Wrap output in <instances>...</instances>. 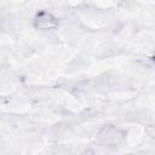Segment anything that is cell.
Listing matches in <instances>:
<instances>
[{
    "mask_svg": "<svg viewBox=\"0 0 155 155\" xmlns=\"http://www.w3.org/2000/svg\"><path fill=\"white\" fill-rule=\"evenodd\" d=\"M84 155H93V153H92V151H90V150H87V151H86Z\"/></svg>",
    "mask_w": 155,
    "mask_h": 155,
    "instance_id": "cell-4",
    "label": "cell"
},
{
    "mask_svg": "<svg viewBox=\"0 0 155 155\" xmlns=\"http://www.w3.org/2000/svg\"><path fill=\"white\" fill-rule=\"evenodd\" d=\"M35 27L39 29H51L54 28L57 25V21L56 18L47 12H40L36 17H35V22H34Z\"/></svg>",
    "mask_w": 155,
    "mask_h": 155,
    "instance_id": "cell-2",
    "label": "cell"
},
{
    "mask_svg": "<svg viewBox=\"0 0 155 155\" xmlns=\"http://www.w3.org/2000/svg\"><path fill=\"white\" fill-rule=\"evenodd\" d=\"M147 133H148L150 137L155 138V125H150V126H148V127H147Z\"/></svg>",
    "mask_w": 155,
    "mask_h": 155,
    "instance_id": "cell-3",
    "label": "cell"
},
{
    "mask_svg": "<svg viewBox=\"0 0 155 155\" xmlns=\"http://www.w3.org/2000/svg\"><path fill=\"white\" fill-rule=\"evenodd\" d=\"M98 138L101 142L103 143H107V144H115V143H119L122 138V136L119 133V131L115 128V127H111V126H107L104 127L99 134H98Z\"/></svg>",
    "mask_w": 155,
    "mask_h": 155,
    "instance_id": "cell-1",
    "label": "cell"
}]
</instances>
